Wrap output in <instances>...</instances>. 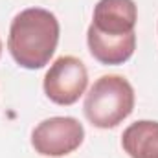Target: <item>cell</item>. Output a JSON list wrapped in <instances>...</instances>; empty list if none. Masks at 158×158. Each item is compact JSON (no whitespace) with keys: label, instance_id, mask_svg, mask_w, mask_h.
Instances as JSON below:
<instances>
[{"label":"cell","instance_id":"cell-5","mask_svg":"<svg viewBox=\"0 0 158 158\" xmlns=\"http://www.w3.org/2000/svg\"><path fill=\"white\" fill-rule=\"evenodd\" d=\"M136 20L134 0H99L94 7L90 28L107 37H125L134 33Z\"/></svg>","mask_w":158,"mask_h":158},{"label":"cell","instance_id":"cell-2","mask_svg":"<svg viewBox=\"0 0 158 158\" xmlns=\"http://www.w3.org/2000/svg\"><path fill=\"white\" fill-rule=\"evenodd\" d=\"M134 109V90L121 76H101L85 96V116L98 129H114Z\"/></svg>","mask_w":158,"mask_h":158},{"label":"cell","instance_id":"cell-7","mask_svg":"<svg viewBox=\"0 0 158 158\" xmlns=\"http://www.w3.org/2000/svg\"><path fill=\"white\" fill-rule=\"evenodd\" d=\"M121 147L131 158H158V121L131 123L121 134Z\"/></svg>","mask_w":158,"mask_h":158},{"label":"cell","instance_id":"cell-6","mask_svg":"<svg viewBox=\"0 0 158 158\" xmlns=\"http://www.w3.org/2000/svg\"><path fill=\"white\" fill-rule=\"evenodd\" d=\"M86 44L92 57L101 64H123L132 57L136 50V33L125 37H107L88 26Z\"/></svg>","mask_w":158,"mask_h":158},{"label":"cell","instance_id":"cell-3","mask_svg":"<svg viewBox=\"0 0 158 158\" xmlns=\"http://www.w3.org/2000/svg\"><path fill=\"white\" fill-rule=\"evenodd\" d=\"M85 140V129L76 118L55 116L40 121L31 132V145L42 156L61 158L79 149Z\"/></svg>","mask_w":158,"mask_h":158},{"label":"cell","instance_id":"cell-4","mask_svg":"<svg viewBox=\"0 0 158 158\" xmlns=\"http://www.w3.org/2000/svg\"><path fill=\"white\" fill-rule=\"evenodd\" d=\"M88 72L74 55L59 57L44 76V94L57 105H74L85 94Z\"/></svg>","mask_w":158,"mask_h":158},{"label":"cell","instance_id":"cell-1","mask_svg":"<svg viewBox=\"0 0 158 158\" xmlns=\"http://www.w3.org/2000/svg\"><path fill=\"white\" fill-rule=\"evenodd\" d=\"M59 31V20L52 11L28 7L11 20L7 50L19 66L39 70L53 57Z\"/></svg>","mask_w":158,"mask_h":158},{"label":"cell","instance_id":"cell-8","mask_svg":"<svg viewBox=\"0 0 158 158\" xmlns=\"http://www.w3.org/2000/svg\"><path fill=\"white\" fill-rule=\"evenodd\" d=\"M0 55H2V40H0Z\"/></svg>","mask_w":158,"mask_h":158}]
</instances>
